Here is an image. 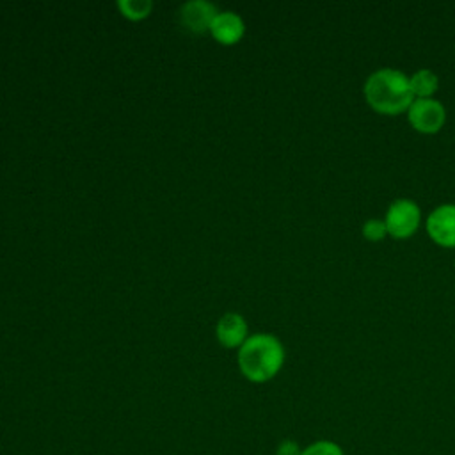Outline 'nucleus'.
<instances>
[{"mask_svg": "<svg viewBox=\"0 0 455 455\" xmlns=\"http://www.w3.org/2000/svg\"><path fill=\"white\" fill-rule=\"evenodd\" d=\"M284 347L281 339L270 332H254L238 348L236 363L240 373L254 384L272 380L284 364Z\"/></svg>", "mask_w": 455, "mask_h": 455, "instance_id": "1", "label": "nucleus"}, {"mask_svg": "<svg viewBox=\"0 0 455 455\" xmlns=\"http://www.w3.org/2000/svg\"><path fill=\"white\" fill-rule=\"evenodd\" d=\"M363 92L373 110L387 116L407 112L414 100L409 76L396 68H379L371 71L364 80Z\"/></svg>", "mask_w": 455, "mask_h": 455, "instance_id": "2", "label": "nucleus"}, {"mask_svg": "<svg viewBox=\"0 0 455 455\" xmlns=\"http://www.w3.org/2000/svg\"><path fill=\"white\" fill-rule=\"evenodd\" d=\"M384 222L387 228V235L395 238H407L419 228L421 210L412 199L400 197L389 204Z\"/></svg>", "mask_w": 455, "mask_h": 455, "instance_id": "3", "label": "nucleus"}, {"mask_svg": "<svg viewBox=\"0 0 455 455\" xmlns=\"http://www.w3.org/2000/svg\"><path fill=\"white\" fill-rule=\"evenodd\" d=\"M407 119L414 130L421 133H435L446 121V108L434 96L414 98L407 108Z\"/></svg>", "mask_w": 455, "mask_h": 455, "instance_id": "4", "label": "nucleus"}, {"mask_svg": "<svg viewBox=\"0 0 455 455\" xmlns=\"http://www.w3.org/2000/svg\"><path fill=\"white\" fill-rule=\"evenodd\" d=\"M427 231L437 245L455 247V204L435 206L427 217Z\"/></svg>", "mask_w": 455, "mask_h": 455, "instance_id": "5", "label": "nucleus"}, {"mask_svg": "<svg viewBox=\"0 0 455 455\" xmlns=\"http://www.w3.org/2000/svg\"><path fill=\"white\" fill-rule=\"evenodd\" d=\"M217 7L206 0H188L178 11V20L183 28L192 34L210 32V25L217 16Z\"/></svg>", "mask_w": 455, "mask_h": 455, "instance_id": "6", "label": "nucleus"}, {"mask_svg": "<svg viewBox=\"0 0 455 455\" xmlns=\"http://www.w3.org/2000/svg\"><path fill=\"white\" fill-rule=\"evenodd\" d=\"M215 338L224 348H240L249 338V325L243 315L236 311L224 313L215 325Z\"/></svg>", "mask_w": 455, "mask_h": 455, "instance_id": "7", "label": "nucleus"}, {"mask_svg": "<svg viewBox=\"0 0 455 455\" xmlns=\"http://www.w3.org/2000/svg\"><path fill=\"white\" fill-rule=\"evenodd\" d=\"M210 34L219 44H236L245 36V21L235 11H219L210 25Z\"/></svg>", "mask_w": 455, "mask_h": 455, "instance_id": "8", "label": "nucleus"}, {"mask_svg": "<svg viewBox=\"0 0 455 455\" xmlns=\"http://www.w3.org/2000/svg\"><path fill=\"white\" fill-rule=\"evenodd\" d=\"M409 84L414 98H432L439 87V78L432 69L421 68L409 76Z\"/></svg>", "mask_w": 455, "mask_h": 455, "instance_id": "9", "label": "nucleus"}, {"mask_svg": "<svg viewBox=\"0 0 455 455\" xmlns=\"http://www.w3.org/2000/svg\"><path fill=\"white\" fill-rule=\"evenodd\" d=\"M121 16H124L130 21H140L146 20L153 11L151 0H117L116 2Z\"/></svg>", "mask_w": 455, "mask_h": 455, "instance_id": "10", "label": "nucleus"}, {"mask_svg": "<svg viewBox=\"0 0 455 455\" xmlns=\"http://www.w3.org/2000/svg\"><path fill=\"white\" fill-rule=\"evenodd\" d=\"M300 455H345L343 448L331 439H318L302 448Z\"/></svg>", "mask_w": 455, "mask_h": 455, "instance_id": "11", "label": "nucleus"}, {"mask_svg": "<svg viewBox=\"0 0 455 455\" xmlns=\"http://www.w3.org/2000/svg\"><path fill=\"white\" fill-rule=\"evenodd\" d=\"M387 235L384 219H368L363 224V236L370 242H380Z\"/></svg>", "mask_w": 455, "mask_h": 455, "instance_id": "12", "label": "nucleus"}, {"mask_svg": "<svg viewBox=\"0 0 455 455\" xmlns=\"http://www.w3.org/2000/svg\"><path fill=\"white\" fill-rule=\"evenodd\" d=\"M302 448L297 441L293 439H283L277 446H275V455H300Z\"/></svg>", "mask_w": 455, "mask_h": 455, "instance_id": "13", "label": "nucleus"}]
</instances>
